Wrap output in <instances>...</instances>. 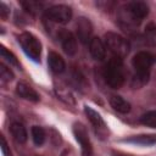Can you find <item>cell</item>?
Returning a JSON list of instances; mask_svg holds the SVG:
<instances>
[{
	"label": "cell",
	"instance_id": "9a60e30c",
	"mask_svg": "<svg viewBox=\"0 0 156 156\" xmlns=\"http://www.w3.org/2000/svg\"><path fill=\"white\" fill-rule=\"evenodd\" d=\"M110 105L112 106L113 110H116L119 113H128L130 111V104L126 101L123 98L118 95H113L110 99Z\"/></svg>",
	"mask_w": 156,
	"mask_h": 156
},
{
	"label": "cell",
	"instance_id": "9c48e42d",
	"mask_svg": "<svg viewBox=\"0 0 156 156\" xmlns=\"http://www.w3.org/2000/svg\"><path fill=\"white\" fill-rule=\"evenodd\" d=\"M91 33H93V26L90 21L85 17H80L77 22V37L80 40V43L83 44L90 43V40L93 39Z\"/></svg>",
	"mask_w": 156,
	"mask_h": 156
},
{
	"label": "cell",
	"instance_id": "cb8c5ba5",
	"mask_svg": "<svg viewBox=\"0 0 156 156\" xmlns=\"http://www.w3.org/2000/svg\"><path fill=\"white\" fill-rule=\"evenodd\" d=\"M9 13H10V10L9 7L4 4V2H0V17L2 20H6L9 17Z\"/></svg>",
	"mask_w": 156,
	"mask_h": 156
},
{
	"label": "cell",
	"instance_id": "ac0fdd59",
	"mask_svg": "<svg viewBox=\"0 0 156 156\" xmlns=\"http://www.w3.org/2000/svg\"><path fill=\"white\" fill-rule=\"evenodd\" d=\"M32 139H33L35 145H38V146L43 145L44 141H45V132H44V129L41 127H39V126H33L32 127Z\"/></svg>",
	"mask_w": 156,
	"mask_h": 156
},
{
	"label": "cell",
	"instance_id": "8fae6325",
	"mask_svg": "<svg viewBox=\"0 0 156 156\" xmlns=\"http://www.w3.org/2000/svg\"><path fill=\"white\" fill-rule=\"evenodd\" d=\"M89 51H90L91 56L95 60L101 61V60H104L106 57V45L98 37H94L90 40V43H89Z\"/></svg>",
	"mask_w": 156,
	"mask_h": 156
},
{
	"label": "cell",
	"instance_id": "30bf717a",
	"mask_svg": "<svg viewBox=\"0 0 156 156\" xmlns=\"http://www.w3.org/2000/svg\"><path fill=\"white\" fill-rule=\"evenodd\" d=\"M58 39L61 41V45H62V49L65 50V52L67 55H74L77 52V39L76 37L68 32V30H60L58 33Z\"/></svg>",
	"mask_w": 156,
	"mask_h": 156
},
{
	"label": "cell",
	"instance_id": "5b68a950",
	"mask_svg": "<svg viewBox=\"0 0 156 156\" xmlns=\"http://www.w3.org/2000/svg\"><path fill=\"white\" fill-rule=\"evenodd\" d=\"M73 134H74L77 141L80 144L82 156H93V147H91V143L89 140V135H88L85 127L79 122L74 123L73 124Z\"/></svg>",
	"mask_w": 156,
	"mask_h": 156
},
{
	"label": "cell",
	"instance_id": "ffe728a7",
	"mask_svg": "<svg viewBox=\"0 0 156 156\" xmlns=\"http://www.w3.org/2000/svg\"><path fill=\"white\" fill-rule=\"evenodd\" d=\"M140 122L150 128H156V111H147L140 117Z\"/></svg>",
	"mask_w": 156,
	"mask_h": 156
},
{
	"label": "cell",
	"instance_id": "603a6c76",
	"mask_svg": "<svg viewBox=\"0 0 156 156\" xmlns=\"http://www.w3.org/2000/svg\"><path fill=\"white\" fill-rule=\"evenodd\" d=\"M22 6H23V9L26 11H28L30 13H35L38 10H40V4L37 2V1H32V0H29V1H22Z\"/></svg>",
	"mask_w": 156,
	"mask_h": 156
},
{
	"label": "cell",
	"instance_id": "6da1fadb",
	"mask_svg": "<svg viewBox=\"0 0 156 156\" xmlns=\"http://www.w3.org/2000/svg\"><path fill=\"white\" fill-rule=\"evenodd\" d=\"M104 78L106 83L113 89L122 87V84L124 83V69L122 58L113 56L108 60L104 68Z\"/></svg>",
	"mask_w": 156,
	"mask_h": 156
},
{
	"label": "cell",
	"instance_id": "52a82bcc",
	"mask_svg": "<svg viewBox=\"0 0 156 156\" xmlns=\"http://www.w3.org/2000/svg\"><path fill=\"white\" fill-rule=\"evenodd\" d=\"M127 12L134 20V22H140L149 13V6L144 1H132L127 5Z\"/></svg>",
	"mask_w": 156,
	"mask_h": 156
},
{
	"label": "cell",
	"instance_id": "484cf974",
	"mask_svg": "<svg viewBox=\"0 0 156 156\" xmlns=\"http://www.w3.org/2000/svg\"><path fill=\"white\" fill-rule=\"evenodd\" d=\"M145 33H146L147 35H150V37H154V35L156 34V27H155L152 23H150V24L146 27V30H145Z\"/></svg>",
	"mask_w": 156,
	"mask_h": 156
},
{
	"label": "cell",
	"instance_id": "d4e9b609",
	"mask_svg": "<svg viewBox=\"0 0 156 156\" xmlns=\"http://www.w3.org/2000/svg\"><path fill=\"white\" fill-rule=\"evenodd\" d=\"M1 151H2V155L4 156H12L11 155V151L7 147V144H6L5 139H4V136H1Z\"/></svg>",
	"mask_w": 156,
	"mask_h": 156
},
{
	"label": "cell",
	"instance_id": "5bb4252c",
	"mask_svg": "<svg viewBox=\"0 0 156 156\" xmlns=\"http://www.w3.org/2000/svg\"><path fill=\"white\" fill-rule=\"evenodd\" d=\"M10 132H11V135L13 136V139L20 143V144H23L27 141V130L24 128V126L22 123H18V122H13L11 126H10Z\"/></svg>",
	"mask_w": 156,
	"mask_h": 156
},
{
	"label": "cell",
	"instance_id": "8992f818",
	"mask_svg": "<svg viewBox=\"0 0 156 156\" xmlns=\"http://www.w3.org/2000/svg\"><path fill=\"white\" fill-rule=\"evenodd\" d=\"M156 57L151 52L147 51H139L134 55L132 60V65L138 72H149V68L155 63Z\"/></svg>",
	"mask_w": 156,
	"mask_h": 156
},
{
	"label": "cell",
	"instance_id": "4fadbf2b",
	"mask_svg": "<svg viewBox=\"0 0 156 156\" xmlns=\"http://www.w3.org/2000/svg\"><path fill=\"white\" fill-rule=\"evenodd\" d=\"M48 65L54 73H62L66 68V63H65L63 58L54 51H51L48 55Z\"/></svg>",
	"mask_w": 156,
	"mask_h": 156
},
{
	"label": "cell",
	"instance_id": "ba28073f",
	"mask_svg": "<svg viewBox=\"0 0 156 156\" xmlns=\"http://www.w3.org/2000/svg\"><path fill=\"white\" fill-rule=\"evenodd\" d=\"M84 112L88 117V119L91 122V124L95 128V132L98 135H100L101 138L105 136L106 134V124L102 119V117L100 116V113H98L95 110H93L90 106H84Z\"/></svg>",
	"mask_w": 156,
	"mask_h": 156
},
{
	"label": "cell",
	"instance_id": "e0dca14e",
	"mask_svg": "<svg viewBox=\"0 0 156 156\" xmlns=\"http://www.w3.org/2000/svg\"><path fill=\"white\" fill-rule=\"evenodd\" d=\"M149 72H135V74L133 76L132 78V82H130V85L134 88V89H139L141 87H144L147 82H149Z\"/></svg>",
	"mask_w": 156,
	"mask_h": 156
},
{
	"label": "cell",
	"instance_id": "277c9868",
	"mask_svg": "<svg viewBox=\"0 0 156 156\" xmlns=\"http://www.w3.org/2000/svg\"><path fill=\"white\" fill-rule=\"evenodd\" d=\"M45 16L55 23L66 24L72 18V10L66 5H55L46 10Z\"/></svg>",
	"mask_w": 156,
	"mask_h": 156
},
{
	"label": "cell",
	"instance_id": "d6986e66",
	"mask_svg": "<svg viewBox=\"0 0 156 156\" xmlns=\"http://www.w3.org/2000/svg\"><path fill=\"white\" fill-rule=\"evenodd\" d=\"M56 94H57V96H58L61 100H63L65 102L74 105V98H73L72 93H71L66 87L58 85V87L56 88Z\"/></svg>",
	"mask_w": 156,
	"mask_h": 156
},
{
	"label": "cell",
	"instance_id": "7c38bea8",
	"mask_svg": "<svg viewBox=\"0 0 156 156\" xmlns=\"http://www.w3.org/2000/svg\"><path fill=\"white\" fill-rule=\"evenodd\" d=\"M16 93L22 99H26V100L32 101V102H38L39 99H40L39 95H38V93L33 88H30L29 85H27L24 83H18L16 85Z\"/></svg>",
	"mask_w": 156,
	"mask_h": 156
},
{
	"label": "cell",
	"instance_id": "7a4b0ae2",
	"mask_svg": "<svg viewBox=\"0 0 156 156\" xmlns=\"http://www.w3.org/2000/svg\"><path fill=\"white\" fill-rule=\"evenodd\" d=\"M105 45L113 54V56L119 57V58L127 56L130 49L129 43L126 38H123L122 35L117 33H112V32H108L105 34Z\"/></svg>",
	"mask_w": 156,
	"mask_h": 156
},
{
	"label": "cell",
	"instance_id": "3957f363",
	"mask_svg": "<svg viewBox=\"0 0 156 156\" xmlns=\"http://www.w3.org/2000/svg\"><path fill=\"white\" fill-rule=\"evenodd\" d=\"M18 43L26 55L32 58L35 62L40 61V54H41V44L40 41L30 33L24 32L18 37Z\"/></svg>",
	"mask_w": 156,
	"mask_h": 156
},
{
	"label": "cell",
	"instance_id": "44dd1931",
	"mask_svg": "<svg viewBox=\"0 0 156 156\" xmlns=\"http://www.w3.org/2000/svg\"><path fill=\"white\" fill-rule=\"evenodd\" d=\"M0 52H1V57L2 58H5V61H7L10 65H12V66H16V67H20V63H18V60L16 58V56L11 52V51H9L6 48H4V46H1V49H0Z\"/></svg>",
	"mask_w": 156,
	"mask_h": 156
},
{
	"label": "cell",
	"instance_id": "2e32d148",
	"mask_svg": "<svg viewBox=\"0 0 156 156\" xmlns=\"http://www.w3.org/2000/svg\"><path fill=\"white\" fill-rule=\"evenodd\" d=\"M126 141L133 143V144H138V145L149 146V145L156 144V134H141V135H135V136H132V138L127 139Z\"/></svg>",
	"mask_w": 156,
	"mask_h": 156
},
{
	"label": "cell",
	"instance_id": "7402d4cb",
	"mask_svg": "<svg viewBox=\"0 0 156 156\" xmlns=\"http://www.w3.org/2000/svg\"><path fill=\"white\" fill-rule=\"evenodd\" d=\"M0 78H1V80H2L4 83L11 82V80L13 79V73H12L11 69L7 68L4 63L0 65Z\"/></svg>",
	"mask_w": 156,
	"mask_h": 156
},
{
	"label": "cell",
	"instance_id": "4316f807",
	"mask_svg": "<svg viewBox=\"0 0 156 156\" xmlns=\"http://www.w3.org/2000/svg\"><path fill=\"white\" fill-rule=\"evenodd\" d=\"M112 156H133V155L123 154V152H119V151H113V152H112Z\"/></svg>",
	"mask_w": 156,
	"mask_h": 156
}]
</instances>
